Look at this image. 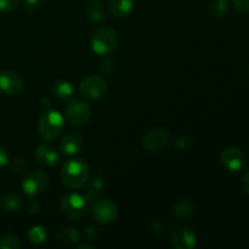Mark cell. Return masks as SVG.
<instances>
[{"label": "cell", "mask_w": 249, "mask_h": 249, "mask_svg": "<svg viewBox=\"0 0 249 249\" xmlns=\"http://www.w3.org/2000/svg\"><path fill=\"white\" fill-rule=\"evenodd\" d=\"M7 162H9V156H7L6 150L2 146H0V169L2 167H5L7 164Z\"/></svg>", "instance_id": "cell-29"}, {"label": "cell", "mask_w": 249, "mask_h": 249, "mask_svg": "<svg viewBox=\"0 0 249 249\" xmlns=\"http://www.w3.org/2000/svg\"><path fill=\"white\" fill-rule=\"evenodd\" d=\"M91 114L89 105L80 99H74L68 102L65 107L66 119L72 125L83 126L88 123Z\"/></svg>", "instance_id": "cell-5"}, {"label": "cell", "mask_w": 249, "mask_h": 249, "mask_svg": "<svg viewBox=\"0 0 249 249\" xmlns=\"http://www.w3.org/2000/svg\"><path fill=\"white\" fill-rule=\"evenodd\" d=\"M0 248L1 249H18L19 241L14 233H4L0 237Z\"/></svg>", "instance_id": "cell-23"}, {"label": "cell", "mask_w": 249, "mask_h": 249, "mask_svg": "<svg viewBox=\"0 0 249 249\" xmlns=\"http://www.w3.org/2000/svg\"><path fill=\"white\" fill-rule=\"evenodd\" d=\"M85 233H87V236L90 238V240H92V238L96 237V229H95L94 226L89 225L87 228V231H85Z\"/></svg>", "instance_id": "cell-31"}, {"label": "cell", "mask_w": 249, "mask_h": 249, "mask_svg": "<svg viewBox=\"0 0 249 249\" xmlns=\"http://www.w3.org/2000/svg\"><path fill=\"white\" fill-rule=\"evenodd\" d=\"M83 145H84V140H83L82 135H79L77 133H71L67 134L61 140L60 148L65 155L73 156L80 152V150L83 148Z\"/></svg>", "instance_id": "cell-14"}, {"label": "cell", "mask_w": 249, "mask_h": 249, "mask_svg": "<svg viewBox=\"0 0 249 249\" xmlns=\"http://www.w3.org/2000/svg\"><path fill=\"white\" fill-rule=\"evenodd\" d=\"M89 165L83 160H70L62 165L61 180L63 185L71 190L80 189L89 180Z\"/></svg>", "instance_id": "cell-1"}, {"label": "cell", "mask_w": 249, "mask_h": 249, "mask_svg": "<svg viewBox=\"0 0 249 249\" xmlns=\"http://www.w3.org/2000/svg\"><path fill=\"white\" fill-rule=\"evenodd\" d=\"M228 11V7H226V1L224 0H215L214 4L212 5V14L214 17H223L224 15Z\"/></svg>", "instance_id": "cell-24"}, {"label": "cell", "mask_w": 249, "mask_h": 249, "mask_svg": "<svg viewBox=\"0 0 249 249\" xmlns=\"http://www.w3.org/2000/svg\"><path fill=\"white\" fill-rule=\"evenodd\" d=\"M0 206L4 211L9 212V213H15L18 212L22 207L21 198L14 194H5L4 196L0 198Z\"/></svg>", "instance_id": "cell-20"}, {"label": "cell", "mask_w": 249, "mask_h": 249, "mask_svg": "<svg viewBox=\"0 0 249 249\" xmlns=\"http://www.w3.org/2000/svg\"><path fill=\"white\" fill-rule=\"evenodd\" d=\"M224 1H229V0H224Z\"/></svg>", "instance_id": "cell-33"}, {"label": "cell", "mask_w": 249, "mask_h": 249, "mask_svg": "<svg viewBox=\"0 0 249 249\" xmlns=\"http://www.w3.org/2000/svg\"><path fill=\"white\" fill-rule=\"evenodd\" d=\"M233 9L238 14H249V0H233Z\"/></svg>", "instance_id": "cell-26"}, {"label": "cell", "mask_w": 249, "mask_h": 249, "mask_svg": "<svg viewBox=\"0 0 249 249\" xmlns=\"http://www.w3.org/2000/svg\"><path fill=\"white\" fill-rule=\"evenodd\" d=\"M56 237H57L58 242L63 243V245L73 246L79 240V232L77 231V229L72 228V226H66V228H61L57 231Z\"/></svg>", "instance_id": "cell-17"}, {"label": "cell", "mask_w": 249, "mask_h": 249, "mask_svg": "<svg viewBox=\"0 0 249 249\" xmlns=\"http://www.w3.org/2000/svg\"><path fill=\"white\" fill-rule=\"evenodd\" d=\"M65 124L62 114L57 111L46 109L39 118V134L46 142L56 140L61 134Z\"/></svg>", "instance_id": "cell-2"}, {"label": "cell", "mask_w": 249, "mask_h": 249, "mask_svg": "<svg viewBox=\"0 0 249 249\" xmlns=\"http://www.w3.org/2000/svg\"><path fill=\"white\" fill-rule=\"evenodd\" d=\"M18 6V0H0V11L1 12H11L17 9Z\"/></svg>", "instance_id": "cell-25"}, {"label": "cell", "mask_w": 249, "mask_h": 249, "mask_svg": "<svg viewBox=\"0 0 249 249\" xmlns=\"http://www.w3.org/2000/svg\"><path fill=\"white\" fill-rule=\"evenodd\" d=\"M195 213V204L189 199H181L175 204L173 209V215L180 221L189 220Z\"/></svg>", "instance_id": "cell-16"}, {"label": "cell", "mask_w": 249, "mask_h": 249, "mask_svg": "<svg viewBox=\"0 0 249 249\" xmlns=\"http://www.w3.org/2000/svg\"><path fill=\"white\" fill-rule=\"evenodd\" d=\"M107 83L104 78L97 75H90L82 80L79 91L83 96L89 100H99L107 94Z\"/></svg>", "instance_id": "cell-6"}, {"label": "cell", "mask_w": 249, "mask_h": 249, "mask_svg": "<svg viewBox=\"0 0 249 249\" xmlns=\"http://www.w3.org/2000/svg\"><path fill=\"white\" fill-rule=\"evenodd\" d=\"M48 186L49 177L46 173L41 172V170H34V172L29 173L22 182V190L28 196L40 195L41 192L45 191Z\"/></svg>", "instance_id": "cell-7"}, {"label": "cell", "mask_w": 249, "mask_h": 249, "mask_svg": "<svg viewBox=\"0 0 249 249\" xmlns=\"http://www.w3.org/2000/svg\"><path fill=\"white\" fill-rule=\"evenodd\" d=\"M39 211H40V204H39L36 199L29 201V203L27 204V212H28L29 214H32V215H34V214H38Z\"/></svg>", "instance_id": "cell-28"}, {"label": "cell", "mask_w": 249, "mask_h": 249, "mask_svg": "<svg viewBox=\"0 0 249 249\" xmlns=\"http://www.w3.org/2000/svg\"><path fill=\"white\" fill-rule=\"evenodd\" d=\"M61 212L71 220H79L87 213V201L77 194H67L61 198Z\"/></svg>", "instance_id": "cell-4"}, {"label": "cell", "mask_w": 249, "mask_h": 249, "mask_svg": "<svg viewBox=\"0 0 249 249\" xmlns=\"http://www.w3.org/2000/svg\"><path fill=\"white\" fill-rule=\"evenodd\" d=\"M46 237H48V233L43 226H34L28 232V238L33 245H41L45 242Z\"/></svg>", "instance_id": "cell-22"}, {"label": "cell", "mask_w": 249, "mask_h": 249, "mask_svg": "<svg viewBox=\"0 0 249 249\" xmlns=\"http://www.w3.org/2000/svg\"><path fill=\"white\" fill-rule=\"evenodd\" d=\"M36 158L41 165L49 168L56 167L61 160L60 153L49 145H39L36 148Z\"/></svg>", "instance_id": "cell-13"}, {"label": "cell", "mask_w": 249, "mask_h": 249, "mask_svg": "<svg viewBox=\"0 0 249 249\" xmlns=\"http://www.w3.org/2000/svg\"><path fill=\"white\" fill-rule=\"evenodd\" d=\"M118 45V34L109 27L99 28L91 36V49L100 56L109 55Z\"/></svg>", "instance_id": "cell-3"}, {"label": "cell", "mask_w": 249, "mask_h": 249, "mask_svg": "<svg viewBox=\"0 0 249 249\" xmlns=\"http://www.w3.org/2000/svg\"><path fill=\"white\" fill-rule=\"evenodd\" d=\"M169 143V134L165 129H152L143 136L142 145L147 152L158 153Z\"/></svg>", "instance_id": "cell-9"}, {"label": "cell", "mask_w": 249, "mask_h": 249, "mask_svg": "<svg viewBox=\"0 0 249 249\" xmlns=\"http://www.w3.org/2000/svg\"><path fill=\"white\" fill-rule=\"evenodd\" d=\"M134 0H109L108 9L117 18H123L131 11Z\"/></svg>", "instance_id": "cell-15"}, {"label": "cell", "mask_w": 249, "mask_h": 249, "mask_svg": "<svg viewBox=\"0 0 249 249\" xmlns=\"http://www.w3.org/2000/svg\"><path fill=\"white\" fill-rule=\"evenodd\" d=\"M23 90V80L18 74L11 71L0 72V91L6 95H18Z\"/></svg>", "instance_id": "cell-11"}, {"label": "cell", "mask_w": 249, "mask_h": 249, "mask_svg": "<svg viewBox=\"0 0 249 249\" xmlns=\"http://www.w3.org/2000/svg\"><path fill=\"white\" fill-rule=\"evenodd\" d=\"M24 2H26V6L36 7V5H38L39 0H24Z\"/></svg>", "instance_id": "cell-32"}, {"label": "cell", "mask_w": 249, "mask_h": 249, "mask_svg": "<svg viewBox=\"0 0 249 249\" xmlns=\"http://www.w3.org/2000/svg\"><path fill=\"white\" fill-rule=\"evenodd\" d=\"M172 245L175 249H191L196 246V235L189 228H179L173 232Z\"/></svg>", "instance_id": "cell-12"}, {"label": "cell", "mask_w": 249, "mask_h": 249, "mask_svg": "<svg viewBox=\"0 0 249 249\" xmlns=\"http://www.w3.org/2000/svg\"><path fill=\"white\" fill-rule=\"evenodd\" d=\"M87 15L88 18H89L90 22H92V23H99V22H101L102 19L105 18V7L104 5H102V2L92 1L91 4L88 6Z\"/></svg>", "instance_id": "cell-21"}, {"label": "cell", "mask_w": 249, "mask_h": 249, "mask_svg": "<svg viewBox=\"0 0 249 249\" xmlns=\"http://www.w3.org/2000/svg\"><path fill=\"white\" fill-rule=\"evenodd\" d=\"M242 187H243V191L249 196V170L243 175L242 178Z\"/></svg>", "instance_id": "cell-30"}, {"label": "cell", "mask_w": 249, "mask_h": 249, "mask_svg": "<svg viewBox=\"0 0 249 249\" xmlns=\"http://www.w3.org/2000/svg\"><path fill=\"white\" fill-rule=\"evenodd\" d=\"M105 186V180L102 179L100 175H96V177L92 178L89 182H88V190L87 194H85V201L92 202L96 199V197L99 196L100 192L102 191Z\"/></svg>", "instance_id": "cell-18"}, {"label": "cell", "mask_w": 249, "mask_h": 249, "mask_svg": "<svg viewBox=\"0 0 249 249\" xmlns=\"http://www.w3.org/2000/svg\"><path fill=\"white\" fill-rule=\"evenodd\" d=\"M73 92H74V87L72 85V83L66 82V80L55 83L53 87V94L58 100L71 99L73 96Z\"/></svg>", "instance_id": "cell-19"}, {"label": "cell", "mask_w": 249, "mask_h": 249, "mask_svg": "<svg viewBox=\"0 0 249 249\" xmlns=\"http://www.w3.org/2000/svg\"><path fill=\"white\" fill-rule=\"evenodd\" d=\"M10 168H11V170L14 173H22L26 170L27 164L26 162H24V160H22V158H15V160L10 163Z\"/></svg>", "instance_id": "cell-27"}, {"label": "cell", "mask_w": 249, "mask_h": 249, "mask_svg": "<svg viewBox=\"0 0 249 249\" xmlns=\"http://www.w3.org/2000/svg\"><path fill=\"white\" fill-rule=\"evenodd\" d=\"M92 216L99 224L109 225L116 221L118 216V208L109 199H101V201H97L92 207Z\"/></svg>", "instance_id": "cell-8"}, {"label": "cell", "mask_w": 249, "mask_h": 249, "mask_svg": "<svg viewBox=\"0 0 249 249\" xmlns=\"http://www.w3.org/2000/svg\"><path fill=\"white\" fill-rule=\"evenodd\" d=\"M221 163L230 172H238L242 169L247 162L245 152L238 147H228L223 151L220 156Z\"/></svg>", "instance_id": "cell-10"}]
</instances>
